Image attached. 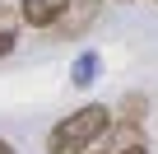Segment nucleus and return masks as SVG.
<instances>
[{
	"mask_svg": "<svg viewBox=\"0 0 158 154\" xmlns=\"http://www.w3.org/2000/svg\"><path fill=\"white\" fill-rule=\"evenodd\" d=\"M112 126H116V117L107 103H84L47 131V154H89Z\"/></svg>",
	"mask_w": 158,
	"mask_h": 154,
	"instance_id": "nucleus-1",
	"label": "nucleus"
},
{
	"mask_svg": "<svg viewBox=\"0 0 158 154\" xmlns=\"http://www.w3.org/2000/svg\"><path fill=\"white\" fill-rule=\"evenodd\" d=\"M65 5L70 0H19V24H28V28H51L60 14H65Z\"/></svg>",
	"mask_w": 158,
	"mask_h": 154,
	"instance_id": "nucleus-3",
	"label": "nucleus"
},
{
	"mask_svg": "<svg viewBox=\"0 0 158 154\" xmlns=\"http://www.w3.org/2000/svg\"><path fill=\"white\" fill-rule=\"evenodd\" d=\"M116 154H149V145H139V140H135V145H126V149H116Z\"/></svg>",
	"mask_w": 158,
	"mask_h": 154,
	"instance_id": "nucleus-7",
	"label": "nucleus"
},
{
	"mask_svg": "<svg viewBox=\"0 0 158 154\" xmlns=\"http://www.w3.org/2000/svg\"><path fill=\"white\" fill-rule=\"evenodd\" d=\"M98 70H102V56L89 47V51H79L74 61H70V84L74 89H89L93 80H98Z\"/></svg>",
	"mask_w": 158,
	"mask_h": 154,
	"instance_id": "nucleus-4",
	"label": "nucleus"
},
{
	"mask_svg": "<svg viewBox=\"0 0 158 154\" xmlns=\"http://www.w3.org/2000/svg\"><path fill=\"white\" fill-rule=\"evenodd\" d=\"M144 112H149V103H144L139 94H126V98H121V108H112V117H121L126 126H139V121H144Z\"/></svg>",
	"mask_w": 158,
	"mask_h": 154,
	"instance_id": "nucleus-6",
	"label": "nucleus"
},
{
	"mask_svg": "<svg viewBox=\"0 0 158 154\" xmlns=\"http://www.w3.org/2000/svg\"><path fill=\"white\" fill-rule=\"evenodd\" d=\"M19 10L10 5V0H0V56H10L14 51V42H19Z\"/></svg>",
	"mask_w": 158,
	"mask_h": 154,
	"instance_id": "nucleus-5",
	"label": "nucleus"
},
{
	"mask_svg": "<svg viewBox=\"0 0 158 154\" xmlns=\"http://www.w3.org/2000/svg\"><path fill=\"white\" fill-rule=\"evenodd\" d=\"M0 154H19V149H14V145H10V140H0Z\"/></svg>",
	"mask_w": 158,
	"mask_h": 154,
	"instance_id": "nucleus-8",
	"label": "nucleus"
},
{
	"mask_svg": "<svg viewBox=\"0 0 158 154\" xmlns=\"http://www.w3.org/2000/svg\"><path fill=\"white\" fill-rule=\"evenodd\" d=\"M116 5H130V0H116Z\"/></svg>",
	"mask_w": 158,
	"mask_h": 154,
	"instance_id": "nucleus-9",
	"label": "nucleus"
},
{
	"mask_svg": "<svg viewBox=\"0 0 158 154\" xmlns=\"http://www.w3.org/2000/svg\"><path fill=\"white\" fill-rule=\"evenodd\" d=\"M102 14V0H70V5H65V14L47 28V33H56L60 42H70V37H84L89 33V24Z\"/></svg>",
	"mask_w": 158,
	"mask_h": 154,
	"instance_id": "nucleus-2",
	"label": "nucleus"
},
{
	"mask_svg": "<svg viewBox=\"0 0 158 154\" xmlns=\"http://www.w3.org/2000/svg\"><path fill=\"white\" fill-rule=\"evenodd\" d=\"M153 5H158V0H153Z\"/></svg>",
	"mask_w": 158,
	"mask_h": 154,
	"instance_id": "nucleus-10",
	"label": "nucleus"
}]
</instances>
